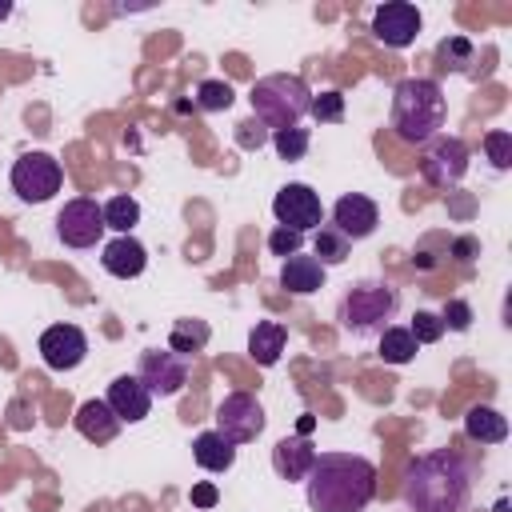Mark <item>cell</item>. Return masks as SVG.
<instances>
[{
    "instance_id": "cell-15",
    "label": "cell",
    "mask_w": 512,
    "mask_h": 512,
    "mask_svg": "<svg viewBox=\"0 0 512 512\" xmlns=\"http://www.w3.org/2000/svg\"><path fill=\"white\" fill-rule=\"evenodd\" d=\"M108 408L116 412V420L120 424H140L148 412H152V392L140 384V376H116L112 384H108Z\"/></svg>"
},
{
    "instance_id": "cell-10",
    "label": "cell",
    "mask_w": 512,
    "mask_h": 512,
    "mask_svg": "<svg viewBox=\"0 0 512 512\" xmlns=\"http://www.w3.org/2000/svg\"><path fill=\"white\" fill-rule=\"evenodd\" d=\"M56 236L68 248H92L104 236V208L92 196H72L56 212Z\"/></svg>"
},
{
    "instance_id": "cell-17",
    "label": "cell",
    "mask_w": 512,
    "mask_h": 512,
    "mask_svg": "<svg viewBox=\"0 0 512 512\" xmlns=\"http://www.w3.org/2000/svg\"><path fill=\"white\" fill-rule=\"evenodd\" d=\"M328 280V268L316 260V256H288L280 264V288L292 292V296H308V292H320Z\"/></svg>"
},
{
    "instance_id": "cell-28",
    "label": "cell",
    "mask_w": 512,
    "mask_h": 512,
    "mask_svg": "<svg viewBox=\"0 0 512 512\" xmlns=\"http://www.w3.org/2000/svg\"><path fill=\"white\" fill-rule=\"evenodd\" d=\"M308 144H312V132L300 128V124H296V128H280V132H272V148H276L280 160H304Z\"/></svg>"
},
{
    "instance_id": "cell-29",
    "label": "cell",
    "mask_w": 512,
    "mask_h": 512,
    "mask_svg": "<svg viewBox=\"0 0 512 512\" xmlns=\"http://www.w3.org/2000/svg\"><path fill=\"white\" fill-rule=\"evenodd\" d=\"M308 116H316L320 124H336V120H344V92L328 88V92L312 96V104H308Z\"/></svg>"
},
{
    "instance_id": "cell-11",
    "label": "cell",
    "mask_w": 512,
    "mask_h": 512,
    "mask_svg": "<svg viewBox=\"0 0 512 512\" xmlns=\"http://www.w3.org/2000/svg\"><path fill=\"white\" fill-rule=\"evenodd\" d=\"M272 216L280 228H292L304 236V232H316L324 224V204L308 184H284L272 200Z\"/></svg>"
},
{
    "instance_id": "cell-34",
    "label": "cell",
    "mask_w": 512,
    "mask_h": 512,
    "mask_svg": "<svg viewBox=\"0 0 512 512\" xmlns=\"http://www.w3.org/2000/svg\"><path fill=\"white\" fill-rule=\"evenodd\" d=\"M440 320H444V328H452V332H468V324H472V308H468L464 300H448Z\"/></svg>"
},
{
    "instance_id": "cell-21",
    "label": "cell",
    "mask_w": 512,
    "mask_h": 512,
    "mask_svg": "<svg viewBox=\"0 0 512 512\" xmlns=\"http://www.w3.org/2000/svg\"><path fill=\"white\" fill-rule=\"evenodd\" d=\"M192 456H196V464H200L204 472H228V468L236 464V444L224 440V436L212 428V432H200V436L192 440Z\"/></svg>"
},
{
    "instance_id": "cell-23",
    "label": "cell",
    "mask_w": 512,
    "mask_h": 512,
    "mask_svg": "<svg viewBox=\"0 0 512 512\" xmlns=\"http://www.w3.org/2000/svg\"><path fill=\"white\" fill-rule=\"evenodd\" d=\"M312 256L328 268V264H344L352 256V240L336 228V224H320L316 236H312Z\"/></svg>"
},
{
    "instance_id": "cell-18",
    "label": "cell",
    "mask_w": 512,
    "mask_h": 512,
    "mask_svg": "<svg viewBox=\"0 0 512 512\" xmlns=\"http://www.w3.org/2000/svg\"><path fill=\"white\" fill-rule=\"evenodd\" d=\"M312 460H316V448L308 444V436H284L272 448V468L280 480H304Z\"/></svg>"
},
{
    "instance_id": "cell-39",
    "label": "cell",
    "mask_w": 512,
    "mask_h": 512,
    "mask_svg": "<svg viewBox=\"0 0 512 512\" xmlns=\"http://www.w3.org/2000/svg\"><path fill=\"white\" fill-rule=\"evenodd\" d=\"M8 12H12V4H4V0H0V20H4Z\"/></svg>"
},
{
    "instance_id": "cell-3",
    "label": "cell",
    "mask_w": 512,
    "mask_h": 512,
    "mask_svg": "<svg viewBox=\"0 0 512 512\" xmlns=\"http://www.w3.org/2000/svg\"><path fill=\"white\" fill-rule=\"evenodd\" d=\"M448 120V96L428 76H408L392 92V132L404 144H428Z\"/></svg>"
},
{
    "instance_id": "cell-1",
    "label": "cell",
    "mask_w": 512,
    "mask_h": 512,
    "mask_svg": "<svg viewBox=\"0 0 512 512\" xmlns=\"http://www.w3.org/2000/svg\"><path fill=\"white\" fill-rule=\"evenodd\" d=\"M476 468L452 448H436L424 456H412L404 468L400 496L412 512H468L472 504Z\"/></svg>"
},
{
    "instance_id": "cell-5",
    "label": "cell",
    "mask_w": 512,
    "mask_h": 512,
    "mask_svg": "<svg viewBox=\"0 0 512 512\" xmlns=\"http://www.w3.org/2000/svg\"><path fill=\"white\" fill-rule=\"evenodd\" d=\"M252 100V116L268 128V132H280V128H296L304 116H308V104H312V92L300 76L292 72H272V76H260L248 92Z\"/></svg>"
},
{
    "instance_id": "cell-37",
    "label": "cell",
    "mask_w": 512,
    "mask_h": 512,
    "mask_svg": "<svg viewBox=\"0 0 512 512\" xmlns=\"http://www.w3.org/2000/svg\"><path fill=\"white\" fill-rule=\"evenodd\" d=\"M456 252H460V260H472V252H476V240H456Z\"/></svg>"
},
{
    "instance_id": "cell-19",
    "label": "cell",
    "mask_w": 512,
    "mask_h": 512,
    "mask_svg": "<svg viewBox=\"0 0 512 512\" xmlns=\"http://www.w3.org/2000/svg\"><path fill=\"white\" fill-rule=\"evenodd\" d=\"M76 432H80L84 440H92V444H108V440L120 432V420H116V412L108 408V400H84V404L76 408Z\"/></svg>"
},
{
    "instance_id": "cell-36",
    "label": "cell",
    "mask_w": 512,
    "mask_h": 512,
    "mask_svg": "<svg viewBox=\"0 0 512 512\" xmlns=\"http://www.w3.org/2000/svg\"><path fill=\"white\" fill-rule=\"evenodd\" d=\"M216 500H220L216 484H196V488H192V504H196V508H212Z\"/></svg>"
},
{
    "instance_id": "cell-2",
    "label": "cell",
    "mask_w": 512,
    "mask_h": 512,
    "mask_svg": "<svg viewBox=\"0 0 512 512\" xmlns=\"http://www.w3.org/2000/svg\"><path fill=\"white\" fill-rule=\"evenodd\" d=\"M304 484L312 512H364L376 496V464L356 452H316Z\"/></svg>"
},
{
    "instance_id": "cell-12",
    "label": "cell",
    "mask_w": 512,
    "mask_h": 512,
    "mask_svg": "<svg viewBox=\"0 0 512 512\" xmlns=\"http://www.w3.org/2000/svg\"><path fill=\"white\" fill-rule=\"evenodd\" d=\"M420 28H424V16L408 0H388L372 12V36L388 48H408L420 36Z\"/></svg>"
},
{
    "instance_id": "cell-13",
    "label": "cell",
    "mask_w": 512,
    "mask_h": 512,
    "mask_svg": "<svg viewBox=\"0 0 512 512\" xmlns=\"http://www.w3.org/2000/svg\"><path fill=\"white\" fill-rule=\"evenodd\" d=\"M88 356V336L84 328L76 324H52L40 332V360L52 368V372H72L80 368Z\"/></svg>"
},
{
    "instance_id": "cell-25",
    "label": "cell",
    "mask_w": 512,
    "mask_h": 512,
    "mask_svg": "<svg viewBox=\"0 0 512 512\" xmlns=\"http://www.w3.org/2000/svg\"><path fill=\"white\" fill-rule=\"evenodd\" d=\"M416 336L404 328V324H388L384 332H380V360L384 364H408L412 356H416Z\"/></svg>"
},
{
    "instance_id": "cell-4",
    "label": "cell",
    "mask_w": 512,
    "mask_h": 512,
    "mask_svg": "<svg viewBox=\"0 0 512 512\" xmlns=\"http://www.w3.org/2000/svg\"><path fill=\"white\" fill-rule=\"evenodd\" d=\"M400 312V292L388 280H360L352 284L340 304H336V320L348 336L364 340V336H380Z\"/></svg>"
},
{
    "instance_id": "cell-7",
    "label": "cell",
    "mask_w": 512,
    "mask_h": 512,
    "mask_svg": "<svg viewBox=\"0 0 512 512\" xmlns=\"http://www.w3.org/2000/svg\"><path fill=\"white\" fill-rule=\"evenodd\" d=\"M420 172L432 188H456L468 172V148L460 136H432L420 156Z\"/></svg>"
},
{
    "instance_id": "cell-22",
    "label": "cell",
    "mask_w": 512,
    "mask_h": 512,
    "mask_svg": "<svg viewBox=\"0 0 512 512\" xmlns=\"http://www.w3.org/2000/svg\"><path fill=\"white\" fill-rule=\"evenodd\" d=\"M464 432L472 440H480V444H500V440H508V420L492 404H476L464 416Z\"/></svg>"
},
{
    "instance_id": "cell-32",
    "label": "cell",
    "mask_w": 512,
    "mask_h": 512,
    "mask_svg": "<svg viewBox=\"0 0 512 512\" xmlns=\"http://www.w3.org/2000/svg\"><path fill=\"white\" fill-rule=\"evenodd\" d=\"M300 244H304V236H300V232H292V228H280V224H276V228L268 232V252H272V256H280V260L296 256V252H300Z\"/></svg>"
},
{
    "instance_id": "cell-27",
    "label": "cell",
    "mask_w": 512,
    "mask_h": 512,
    "mask_svg": "<svg viewBox=\"0 0 512 512\" xmlns=\"http://www.w3.org/2000/svg\"><path fill=\"white\" fill-rule=\"evenodd\" d=\"M232 100H236V92L228 80H200L196 96H192V104L200 112H224V108H232Z\"/></svg>"
},
{
    "instance_id": "cell-20",
    "label": "cell",
    "mask_w": 512,
    "mask_h": 512,
    "mask_svg": "<svg viewBox=\"0 0 512 512\" xmlns=\"http://www.w3.org/2000/svg\"><path fill=\"white\" fill-rule=\"evenodd\" d=\"M284 344H288V328H284L280 320H256V328L248 332V352H252V360L264 364V368H272V364L280 360Z\"/></svg>"
},
{
    "instance_id": "cell-16",
    "label": "cell",
    "mask_w": 512,
    "mask_h": 512,
    "mask_svg": "<svg viewBox=\"0 0 512 512\" xmlns=\"http://www.w3.org/2000/svg\"><path fill=\"white\" fill-rule=\"evenodd\" d=\"M104 272L116 276V280H136L144 268H148V248L128 232V236H112L104 244V256H100Z\"/></svg>"
},
{
    "instance_id": "cell-33",
    "label": "cell",
    "mask_w": 512,
    "mask_h": 512,
    "mask_svg": "<svg viewBox=\"0 0 512 512\" xmlns=\"http://www.w3.org/2000/svg\"><path fill=\"white\" fill-rule=\"evenodd\" d=\"M484 148H488V160H492L500 172L512 164V132H500V128L488 132V136H484Z\"/></svg>"
},
{
    "instance_id": "cell-35",
    "label": "cell",
    "mask_w": 512,
    "mask_h": 512,
    "mask_svg": "<svg viewBox=\"0 0 512 512\" xmlns=\"http://www.w3.org/2000/svg\"><path fill=\"white\" fill-rule=\"evenodd\" d=\"M240 132H236V140H240V148H260L264 140H272V132L252 116V120H244V124H236Z\"/></svg>"
},
{
    "instance_id": "cell-30",
    "label": "cell",
    "mask_w": 512,
    "mask_h": 512,
    "mask_svg": "<svg viewBox=\"0 0 512 512\" xmlns=\"http://www.w3.org/2000/svg\"><path fill=\"white\" fill-rule=\"evenodd\" d=\"M408 332L416 336V344H436L444 336V320L436 312H416L412 324H408Z\"/></svg>"
},
{
    "instance_id": "cell-6",
    "label": "cell",
    "mask_w": 512,
    "mask_h": 512,
    "mask_svg": "<svg viewBox=\"0 0 512 512\" xmlns=\"http://www.w3.org/2000/svg\"><path fill=\"white\" fill-rule=\"evenodd\" d=\"M64 184V168L52 152H24L16 164H12V192L24 200V204H44L60 192Z\"/></svg>"
},
{
    "instance_id": "cell-26",
    "label": "cell",
    "mask_w": 512,
    "mask_h": 512,
    "mask_svg": "<svg viewBox=\"0 0 512 512\" xmlns=\"http://www.w3.org/2000/svg\"><path fill=\"white\" fill-rule=\"evenodd\" d=\"M104 208V228H112L116 236H128L136 224H140V204L132 196H112Z\"/></svg>"
},
{
    "instance_id": "cell-38",
    "label": "cell",
    "mask_w": 512,
    "mask_h": 512,
    "mask_svg": "<svg viewBox=\"0 0 512 512\" xmlns=\"http://www.w3.org/2000/svg\"><path fill=\"white\" fill-rule=\"evenodd\" d=\"M312 424H316L312 416H300V436H308V432H312Z\"/></svg>"
},
{
    "instance_id": "cell-9",
    "label": "cell",
    "mask_w": 512,
    "mask_h": 512,
    "mask_svg": "<svg viewBox=\"0 0 512 512\" xmlns=\"http://www.w3.org/2000/svg\"><path fill=\"white\" fill-rule=\"evenodd\" d=\"M216 432L232 444H252L264 432V408L252 392H228L216 404Z\"/></svg>"
},
{
    "instance_id": "cell-31",
    "label": "cell",
    "mask_w": 512,
    "mask_h": 512,
    "mask_svg": "<svg viewBox=\"0 0 512 512\" xmlns=\"http://www.w3.org/2000/svg\"><path fill=\"white\" fill-rule=\"evenodd\" d=\"M440 60H444V68H464V64H472V40H464V36H448L444 44H440Z\"/></svg>"
},
{
    "instance_id": "cell-24",
    "label": "cell",
    "mask_w": 512,
    "mask_h": 512,
    "mask_svg": "<svg viewBox=\"0 0 512 512\" xmlns=\"http://www.w3.org/2000/svg\"><path fill=\"white\" fill-rule=\"evenodd\" d=\"M208 336H212V328H208L204 320H192V316H188V320H176V324H172L168 348H172L176 356H184V360H188V356H196V352L208 344Z\"/></svg>"
},
{
    "instance_id": "cell-8",
    "label": "cell",
    "mask_w": 512,
    "mask_h": 512,
    "mask_svg": "<svg viewBox=\"0 0 512 512\" xmlns=\"http://www.w3.org/2000/svg\"><path fill=\"white\" fill-rule=\"evenodd\" d=\"M136 376H140V384L152 392V400H156V396H160V400H172V396H180L184 384H188V360L176 356L172 348H148V352H140Z\"/></svg>"
},
{
    "instance_id": "cell-14",
    "label": "cell",
    "mask_w": 512,
    "mask_h": 512,
    "mask_svg": "<svg viewBox=\"0 0 512 512\" xmlns=\"http://www.w3.org/2000/svg\"><path fill=\"white\" fill-rule=\"evenodd\" d=\"M332 224H336L348 240H364V236L376 232L380 208H376V200H368V196H360V192H344V196L332 204Z\"/></svg>"
}]
</instances>
